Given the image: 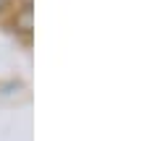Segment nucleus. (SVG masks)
I'll return each mask as SVG.
<instances>
[{"label":"nucleus","mask_w":147,"mask_h":141,"mask_svg":"<svg viewBox=\"0 0 147 141\" xmlns=\"http://www.w3.org/2000/svg\"><path fill=\"white\" fill-rule=\"evenodd\" d=\"M34 8H32V0H26V5L21 8V13L16 16V29H21L24 34H29L32 29H34Z\"/></svg>","instance_id":"nucleus-1"},{"label":"nucleus","mask_w":147,"mask_h":141,"mask_svg":"<svg viewBox=\"0 0 147 141\" xmlns=\"http://www.w3.org/2000/svg\"><path fill=\"white\" fill-rule=\"evenodd\" d=\"M3 5H5V0H0V8H3Z\"/></svg>","instance_id":"nucleus-2"}]
</instances>
